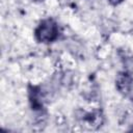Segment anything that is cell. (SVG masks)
Masks as SVG:
<instances>
[{
    "label": "cell",
    "instance_id": "obj_3",
    "mask_svg": "<svg viewBox=\"0 0 133 133\" xmlns=\"http://www.w3.org/2000/svg\"><path fill=\"white\" fill-rule=\"evenodd\" d=\"M41 90L37 89V87H31L29 90V99L32 105V109H41L43 107L42 97H41Z\"/></svg>",
    "mask_w": 133,
    "mask_h": 133
},
{
    "label": "cell",
    "instance_id": "obj_5",
    "mask_svg": "<svg viewBox=\"0 0 133 133\" xmlns=\"http://www.w3.org/2000/svg\"><path fill=\"white\" fill-rule=\"evenodd\" d=\"M32 1H42V0H32Z\"/></svg>",
    "mask_w": 133,
    "mask_h": 133
},
{
    "label": "cell",
    "instance_id": "obj_2",
    "mask_svg": "<svg viewBox=\"0 0 133 133\" xmlns=\"http://www.w3.org/2000/svg\"><path fill=\"white\" fill-rule=\"evenodd\" d=\"M132 84H133V77L131 76L130 73L128 72L118 73L115 80V86L121 94H124V95L128 94L131 90Z\"/></svg>",
    "mask_w": 133,
    "mask_h": 133
},
{
    "label": "cell",
    "instance_id": "obj_1",
    "mask_svg": "<svg viewBox=\"0 0 133 133\" xmlns=\"http://www.w3.org/2000/svg\"><path fill=\"white\" fill-rule=\"evenodd\" d=\"M58 32L56 22L52 19H47L39 23L34 31V35L39 43H51L57 38Z\"/></svg>",
    "mask_w": 133,
    "mask_h": 133
},
{
    "label": "cell",
    "instance_id": "obj_4",
    "mask_svg": "<svg viewBox=\"0 0 133 133\" xmlns=\"http://www.w3.org/2000/svg\"><path fill=\"white\" fill-rule=\"evenodd\" d=\"M122 1H123V0H108V2H109L110 4H112V5H117V4H119Z\"/></svg>",
    "mask_w": 133,
    "mask_h": 133
}]
</instances>
